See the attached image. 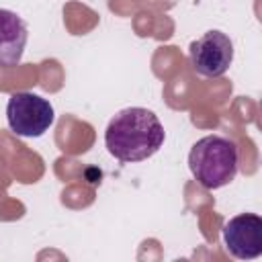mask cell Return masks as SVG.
<instances>
[{"label":"cell","instance_id":"cell-1","mask_svg":"<svg viewBox=\"0 0 262 262\" xmlns=\"http://www.w3.org/2000/svg\"><path fill=\"white\" fill-rule=\"evenodd\" d=\"M164 125L156 113L143 106L119 111L104 131V145L119 162H143L164 145Z\"/></svg>","mask_w":262,"mask_h":262},{"label":"cell","instance_id":"cell-2","mask_svg":"<svg viewBox=\"0 0 262 262\" xmlns=\"http://www.w3.org/2000/svg\"><path fill=\"white\" fill-rule=\"evenodd\" d=\"M237 145L223 135L201 137L188 154V168L194 180L207 190H217L229 184L237 174Z\"/></svg>","mask_w":262,"mask_h":262},{"label":"cell","instance_id":"cell-3","mask_svg":"<svg viewBox=\"0 0 262 262\" xmlns=\"http://www.w3.org/2000/svg\"><path fill=\"white\" fill-rule=\"evenodd\" d=\"M6 121L18 137H41L55 121L51 102L33 92H14L6 104Z\"/></svg>","mask_w":262,"mask_h":262},{"label":"cell","instance_id":"cell-4","mask_svg":"<svg viewBox=\"0 0 262 262\" xmlns=\"http://www.w3.org/2000/svg\"><path fill=\"white\" fill-rule=\"evenodd\" d=\"M188 57L196 74L205 78H219L233 61V43L225 33L213 29L190 43Z\"/></svg>","mask_w":262,"mask_h":262},{"label":"cell","instance_id":"cell-5","mask_svg":"<svg viewBox=\"0 0 262 262\" xmlns=\"http://www.w3.org/2000/svg\"><path fill=\"white\" fill-rule=\"evenodd\" d=\"M225 250L239 260H252L262 254V217L256 213H242L231 217L223 229Z\"/></svg>","mask_w":262,"mask_h":262},{"label":"cell","instance_id":"cell-6","mask_svg":"<svg viewBox=\"0 0 262 262\" xmlns=\"http://www.w3.org/2000/svg\"><path fill=\"white\" fill-rule=\"evenodd\" d=\"M29 31L25 20L6 8H0V68L18 66L27 47Z\"/></svg>","mask_w":262,"mask_h":262}]
</instances>
